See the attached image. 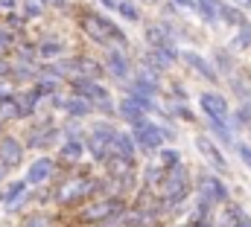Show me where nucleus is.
Returning a JSON list of instances; mask_svg holds the SVG:
<instances>
[{
    "instance_id": "1",
    "label": "nucleus",
    "mask_w": 251,
    "mask_h": 227,
    "mask_svg": "<svg viewBox=\"0 0 251 227\" xmlns=\"http://www.w3.org/2000/svg\"><path fill=\"white\" fill-rule=\"evenodd\" d=\"M97 198V178H82V175H67L53 189V201L59 207H82L85 201Z\"/></svg>"
},
{
    "instance_id": "2",
    "label": "nucleus",
    "mask_w": 251,
    "mask_h": 227,
    "mask_svg": "<svg viewBox=\"0 0 251 227\" xmlns=\"http://www.w3.org/2000/svg\"><path fill=\"white\" fill-rule=\"evenodd\" d=\"M131 137H134V143H137V149H140L143 155H155V152L164 146V131H161V125L152 122L149 116H140V119L131 122Z\"/></svg>"
},
{
    "instance_id": "3",
    "label": "nucleus",
    "mask_w": 251,
    "mask_h": 227,
    "mask_svg": "<svg viewBox=\"0 0 251 227\" xmlns=\"http://www.w3.org/2000/svg\"><path fill=\"white\" fill-rule=\"evenodd\" d=\"M59 137H62V128L53 125V119H41V122H35V125L26 131V143H24V146L44 152V149H50Z\"/></svg>"
},
{
    "instance_id": "4",
    "label": "nucleus",
    "mask_w": 251,
    "mask_h": 227,
    "mask_svg": "<svg viewBox=\"0 0 251 227\" xmlns=\"http://www.w3.org/2000/svg\"><path fill=\"white\" fill-rule=\"evenodd\" d=\"M196 189H199V195L201 198H207V201H213L216 207H222V204H228V186L222 183V178L219 175H213V172H201L199 175V181H196Z\"/></svg>"
},
{
    "instance_id": "5",
    "label": "nucleus",
    "mask_w": 251,
    "mask_h": 227,
    "mask_svg": "<svg viewBox=\"0 0 251 227\" xmlns=\"http://www.w3.org/2000/svg\"><path fill=\"white\" fill-rule=\"evenodd\" d=\"M102 67H105V73H108L111 79H117V82H126V79L131 76V61L126 56V50L117 47V44H108V47H105V61H102Z\"/></svg>"
},
{
    "instance_id": "6",
    "label": "nucleus",
    "mask_w": 251,
    "mask_h": 227,
    "mask_svg": "<svg viewBox=\"0 0 251 227\" xmlns=\"http://www.w3.org/2000/svg\"><path fill=\"white\" fill-rule=\"evenodd\" d=\"M53 178H56V158L41 155V158H35V160L29 163L24 181H26L29 186H44V183H50Z\"/></svg>"
},
{
    "instance_id": "7",
    "label": "nucleus",
    "mask_w": 251,
    "mask_h": 227,
    "mask_svg": "<svg viewBox=\"0 0 251 227\" xmlns=\"http://www.w3.org/2000/svg\"><path fill=\"white\" fill-rule=\"evenodd\" d=\"M70 91H73V93H79V96H85V99H91L94 105L111 96V93H108V88H105V85H100V79H91V76H73V79H70Z\"/></svg>"
},
{
    "instance_id": "8",
    "label": "nucleus",
    "mask_w": 251,
    "mask_h": 227,
    "mask_svg": "<svg viewBox=\"0 0 251 227\" xmlns=\"http://www.w3.org/2000/svg\"><path fill=\"white\" fill-rule=\"evenodd\" d=\"M24 155H26V146L18 140V137H12V134H0V163L6 166V169H18L21 163H24Z\"/></svg>"
},
{
    "instance_id": "9",
    "label": "nucleus",
    "mask_w": 251,
    "mask_h": 227,
    "mask_svg": "<svg viewBox=\"0 0 251 227\" xmlns=\"http://www.w3.org/2000/svg\"><path fill=\"white\" fill-rule=\"evenodd\" d=\"M199 108H201L204 116H213V119H222V122H228V116H231L228 99L222 93H216V91H204L199 96Z\"/></svg>"
},
{
    "instance_id": "10",
    "label": "nucleus",
    "mask_w": 251,
    "mask_h": 227,
    "mask_svg": "<svg viewBox=\"0 0 251 227\" xmlns=\"http://www.w3.org/2000/svg\"><path fill=\"white\" fill-rule=\"evenodd\" d=\"M143 61L164 73V70H170V67L178 61V50H176V44H173V41H167V44H161V47H149V53H146Z\"/></svg>"
},
{
    "instance_id": "11",
    "label": "nucleus",
    "mask_w": 251,
    "mask_h": 227,
    "mask_svg": "<svg viewBox=\"0 0 251 227\" xmlns=\"http://www.w3.org/2000/svg\"><path fill=\"white\" fill-rule=\"evenodd\" d=\"M178 61H184L190 70H196V73H199L201 79H207L210 85L219 82V73H216L213 61H207L204 56H199V53H193V50H184V53H178Z\"/></svg>"
},
{
    "instance_id": "12",
    "label": "nucleus",
    "mask_w": 251,
    "mask_h": 227,
    "mask_svg": "<svg viewBox=\"0 0 251 227\" xmlns=\"http://www.w3.org/2000/svg\"><path fill=\"white\" fill-rule=\"evenodd\" d=\"M196 149H199V155L213 166L216 172H228V160L222 158V152H219V146L210 140V137H204V134H199L196 137Z\"/></svg>"
},
{
    "instance_id": "13",
    "label": "nucleus",
    "mask_w": 251,
    "mask_h": 227,
    "mask_svg": "<svg viewBox=\"0 0 251 227\" xmlns=\"http://www.w3.org/2000/svg\"><path fill=\"white\" fill-rule=\"evenodd\" d=\"M12 99H15V108H18V119H29V116H35L38 102H41V96H38L35 88H26V91L15 93Z\"/></svg>"
},
{
    "instance_id": "14",
    "label": "nucleus",
    "mask_w": 251,
    "mask_h": 227,
    "mask_svg": "<svg viewBox=\"0 0 251 227\" xmlns=\"http://www.w3.org/2000/svg\"><path fill=\"white\" fill-rule=\"evenodd\" d=\"M108 155H120L126 160H137V143H134L131 131H117V134H114Z\"/></svg>"
},
{
    "instance_id": "15",
    "label": "nucleus",
    "mask_w": 251,
    "mask_h": 227,
    "mask_svg": "<svg viewBox=\"0 0 251 227\" xmlns=\"http://www.w3.org/2000/svg\"><path fill=\"white\" fill-rule=\"evenodd\" d=\"M62 111L67 114L70 119H85V116H91V114H94V102H91V99H85V96H79V93H70V96H64Z\"/></svg>"
},
{
    "instance_id": "16",
    "label": "nucleus",
    "mask_w": 251,
    "mask_h": 227,
    "mask_svg": "<svg viewBox=\"0 0 251 227\" xmlns=\"http://www.w3.org/2000/svg\"><path fill=\"white\" fill-rule=\"evenodd\" d=\"M38 58H44V61H50V58H59L67 53V44H64L62 38H56V35H44L38 44Z\"/></svg>"
},
{
    "instance_id": "17",
    "label": "nucleus",
    "mask_w": 251,
    "mask_h": 227,
    "mask_svg": "<svg viewBox=\"0 0 251 227\" xmlns=\"http://www.w3.org/2000/svg\"><path fill=\"white\" fill-rule=\"evenodd\" d=\"M246 219H249V213H246L240 204L228 201V204H222V213H219L216 225H219V227H237L240 222H246Z\"/></svg>"
},
{
    "instance_id": "18",
    "label": "nucleus",
    "mask_w": 251,
    "mask_h": 227,
    "mask_svg": "<svg viewBox=\"0 0 251 227\" xmlns=\"http://www.w3.org/2000/svg\"><path fill=\"white\" fill-rule=\"evenodd\" d=\"M82 158H85V140H64L59 146V160L67 163V166L79 163Z\"/></svg>"
},
{
    "instance_id": "19",
    "label": "nucleus",
    "mask_w": 251,
    "mask_h": 227,
    "mask_svg": "<svg viewBox=\"0 0 251 227\" xmlns=\"http://www.w3.org/2000/svg\"><path fill=\"white\" fill-rule=\"evenodd\" d=\"M117 116H120V119H126V122L131 125L134 119H140V116H146V111L140 108V102H137V99H134L131 93H126L123 99L117 102Z\"/></svg>"
},
{
    "instance_id": "20",
    "label": "nucleus",
    "mask_w": 251,
    "mask_h": 227,
    "mask_svg": "<svg viewBox=\"0 0 251 227\" xmlns=\"http://www.w3.org/2000/svg\"><path fill=\"white\" fill-rule=\"evenodd\" d=\"M249 125H251V96L249 99H243V105L228 116V128H231L234 134H237L240 128H249Z\"/></svg>"
},
{
    "instance_id": "21",
    "label": "nucleus",
    "mask_w": 251,
    "mask_h": 227,
    "mask_svg": "<svg viewBox=\"0 0 251 227\" xmlns=\"http://www.w3.org/2000/svg\"><path fill=\"white\" fill-rule=\"evenodd\" d=\"M9 76H12L15 82H35V79H38V64L15 61V64H9Z\"/></svg>"
},
{
    "instance_id": "22",
    "label": "nucleus",
    "mask_w": 251,
    "mask_h": 227,
    "mask_svg": "<svg viewBox=\"0 0 251 227\" xmlns=\"http://www.w3.org/2000/svg\"><path fill=\"white\" fill-rule=\"evenodd\" d=\"M35 91H38V96L44 99V96H53V93H59L62 91V79H56V76H50V73H41L38 70V79H35V85H32Z\"/></svg>"
},
{
    "instance_id": "23",
    "label": "nucleus",
    "mask_w": 251,
    "mask_h": 227,
    "mask_svg": "<svg viewBox=\"0 0 251 227\" xmlns=\"http://www.w3.org/2000/svg\"><path fill=\"white\" fill-rule=\"evenodd\" d=\"M207 119V131L222 143V146H234L237 140H234V131L228 128V122H222V119H213V116H204Z\"/></svg>"
},
{
    "instance_id": "24",
    "label": "nucleus",
    "mask_w": 251,
    "mask_h": 227,
    "mask_svg": "<svg viewBox=\"0 0 251 227\" xmlns=\"http://www.w3.org/2000/svg\"><path fill=\"white\" fill-rule=\"evenodd\" d=\"M219 3L222 0H196V12L204 23H219Z\"/></svg>"
},
{
    "instance_id": "25",
    "label": "nucleus",
    "mask_w": 251,
    "mask_h": 227,
    "mask_svg": "<svg viewBox=\"0 0 251 227\" xmlns=\"http://www.w3.org/2000/svg\"><path fill=\"white\" fill-rule=\"evenodd\" d=\"M102 73H105V67H102L97 58H88V56L76 58V76H91V79H100Z\"/></svg>"
},
{
    "instance_id": "26",
    "label": "nucleus",
    "mask_w": 251,
    "mask_h": 227,
    "mask_svg": "<svg viewBox=\"0 0 251 227\" xmlns=\"http://www.w3.org/2000/svg\"><path fill=\"white\" fill-rule=\"evenodd\" d=\"M213 67H216V73H219V76H231V73L237 70L234 56H231L228 50H216V56H213Z\"/></svg>"
},
{
    "instance_id": "27",
    "label": "nucleus",
    "mask_w": 251,
    "mask_h": 227,
    "mask_svg": "<svg viewBox=\"0 0 251 227\" xmlns=\"http://www.w3.org/2000/svg\"><path fill=\"white\" fill-rule=\"evenodd\" d=\"M164 175H167V169L158 163V160H152L146 169H143V186H161V181H164Z\"/></svg>"
},
{
    "instance_id": "28",
    "label": "nucleus",
    "mask_w": 251,
    "mask_h": 227,
    "mask_svg": "<svg viewBox=\"0 0 251 227\" xmlns=\"http://www.w3.org/2000/svg\"><path fill=\"white\" fill-rule=\"evenodd\" d=\"M219 21L237 29V26H240V23H243L246 18H243V12H240L237 6H228V3H219Z\"/></svg>"
},
{
    "instance_id": "29",
    "label": "nucleus",
    "mask_w": 251,
    "mask_h": 227,
    "mask_svg": "<svg viewBox=\"0 0 251 227\" xmlns=\"http://www.w3.org/2000/svg\"><path fill=\"white\" fill-rule=\"evenodd\" d=\"M155 160H158L164 169H173V166L181 163V152H178V149H164V146H161L158 155H155Z\"/></svg>"
},
{
    "instance_id": "30",
    "label": "nucleus",
    "mask_w": 251,
    "mask_h": 227,
    "mask_svg": "<svg viewBox=\"0 0 251 227\" xmlns=\"http://www.w3.org/2000/svg\"><path fill=\"white\" fill-rule=\"evenodd\" d=\"M231 47H234V50H249L251 47V23L249 21H243V23L237 26V35H234Z\"/></svg>"
},
{
    "instance_id": "31",
    "label": "nucleus",
    "mask_w": 251,
    "mask_h": 227,
    "mask_svg": "<svg viewBox=\"0 0 251 227\" xmlns=\"http://www.w3.org/2000/svg\"><path fill=\"white\" fill-rule=\"evenodd\" d=\"M167 111L173 114V116H178V119H184V122H193V119H196V114L187 108V99H173V102H167Z\"/></svg>"
},
{
    "instance_id": "32",
    "label": "nucleus",
    "mask_w": 251,
    "mask_h": 227,
    "mask_svg": "<svg viewBox=\"0 0 251 227\" xmlns=\"http://www.w3.org/2000/svg\"><path fill=\"white\" fill-rule=\"evenodd\" d=\"M26 189H29V183H26V181H12V183H9V186L0 192V204H9V201H15V198H18L21 192H26Z\"/></svg>"
},
{
    "instance_id": "33",
    "label": "nucleus",
    "mask_w": 251,
    "mask_h": 227,
    "mask_svg": "<svg viewBox=\"0 0 251 227\" xmlns=\"http://www.w3.org/2000/svg\"><path fill=\"white\" fill-rule=\"evenodd\" d=\"M21 9H24V18L32 21V18H41V15H44L47 0H21Z\"/></svg>"
},
{
    "instance_id": "34",
    "label": "nucleus",
    "mask_w": 251,
    "mask_h": 227,
    "mask_svg": "<svg viewBox=\"0 0 251 227\" xmlns=\"http://www.w3.org/2000/svg\"><path fill=\"white\" fill-rule=\"evenodd\" d=\"M117 15L126 18V21H131V23H137V21H140V9H137L131 0H117Z\"/></svg>"
},
{
    "instance_id": "35",
    "label": "nucleus",
    "mask_w": 251,
    "mask_h": 227,
    "mask_svg": "<svg viewBox=\"0 0 251 227\" xmlns=\"http://www.w3.org/2000/svg\"><path fill=\"white\" fill-rule=\"evenodd\" d=\"M21 227H53V219L47 213H29V216H24Z\"/></svg>"
},
{
    "instance_id": "36",
    "label": "nucleus",
    "mask_w": 251,
    "mask_h": 227,
    "mask_svg": "<svg viewBox=\"0 0 251 227\" xmlns=\"http://www.w3.org/2000/svg\"><path fill=\"white\" fill-rule=\"evenodd\" d=\"M29 201H32V192L26 189V192H21V195H18L15 201H9V204H3V210H6V213H21V210H24V207H26Z\"/></svg>"
},
{
    "instance_id": "37",
    "label": "nucleus",
    "mask_w": 251,
    "mask_h": 227,
    "mask_svg": "<svg viewBox=\"0 0 251 227\" xmlns=\"http://www.w3.org/2000/svg\"><path fill=\"white\" fill-rule=\"evenodd\" d=\"M18 61L38 64V47H35V44H21V47H18Z\"/></svg>"
},
{
    "instance_id": "38",
    "label": "nucleus",
    "mask_w": 251,
    "mask_h": 227,
    "mask_svg": "<svg viewBox=\"0 0 251 227\" xmlns=\"http://www.w3.org/2000/svg\"><path fill=\"white\" fill-rule=\"evenodd\" d=\"M62 137L64 140H85V134H82V125H79V119H70L67 125L62 128Z\"/></svg>"
},
{
    "instance_id": "39",
    "label": "nucleus",
    "mask_w": 251,
    "mask_h": 227,
    "mask_svg": "<svg viewBox=\"0 0 251 227\" xmlns=\"http://www.w3.org/2000/svg\"><path fill=\"white\" fill-rule=\"evenodd\" d=\"M24 23H26V18H24V15H18V12H9V15L3 18V26H9L12 32L24 29Z\"/></svg>"
},
{
    "instance_id": "40",
    "label": "nucleus",
    "mask_w": 251,
    "mask_h": 227,
    "mask_svg": "<svg viewBox=\"0 0 251 227\" xmlns=\"http://www.w3.org/2000/svg\"><path fill=\"white\" fill-rule=\"evenodd\" d=\"M234 149H237L240 160H243V163L251 169V146H249V143H234Z\"/></svg>"
},
{
    "instance_id": "41",
    "label": "nucleus",
    "mask_w": 251,
    "mask_h": 227,
    "mask_svg": "<svg viewBox=\"0 0 251 227\" xmlns=\"http://www.w3.org/2000/svg\"><path fill=\"white\" fill-rule=\"evenodd\" d=\"M170 91H173V96H176V99H187V88H181V82H173V88H170Z\"/></svg>"
},
{
    "instance_id": "42",
    "label": "nucleus",
    "mask_w": 251,
    "mask_h": 227,
    "mask_svg": "<svg viewBox=\"0 0 251 227\" xmlns=\"http://www.w3.org/2000/svg\"><path fill=\"white\" fill-rule=\"evenodd\" d=\"M12 93H15V91H12V85H9L6 79H0V102H3V99H9Z\"/></svg>"
},
{
    "instance_id": "43",
    "label": "nucleus",
    "mask_w": 251,
    "mask_h": 227,
    "mask_svg": "<svg viewBox=\"0 0 251 227\" xmlns=\"http://www.w3.org/2000/svg\"><path fill=\"white\" fill-rule=\"evenodd\" d=\"M18 6V0H0V12H12Z\"/></svg>"
},
{
    "instance_id": "44",
    "label": "nucleus",
    "mask_w": 251,
    "mask_h": 227,
    "mask_svg": "<svg viewBox=\"0 0 251 227\" xmlns=\"http://www.w3.org/2000/svg\"><path fill=\"white\" fill-rule=\"evenodd\" d=\"M178 9H196V0H173Z\"/></svg>"
},
{
    "instance_id": "45",
    "label": "nucleus",
    "mask_w": 251,
    "mask_h": 227,
    "mask_svg": "<svg viewBox=\"0 0 251 227\" xmlns=\"http://www.w3.org/2000/svg\"><path fill=\"white\" fill-rule=\"evenodd\" d=\"M190 227H216V219H201V222H196V225H190Z\"/></svg>"
},
{
    "instance_id": "46",
    "label": "nucleus",
    "mask_w": 251,
    "mask_h": 227,
    "mask_svg": "<svg viewBox=\"0 0 251 227\" xmlns=\"http://www.w3.org/2000/svg\"><path fill=\"white\" fill-rule=\"evenodd\" d=\"M100 3H102L108 12H117V0H100Z\"/></svg>"
},
{
    "instance_id": "47",
    "label": "nucleus",
    "mask_w": 251,
    "mask_h": 227,
    "mask_svg": "<svg viewBox=\"0 0 251 227\" xmlns=\"http://www.w3.org/2000/svg\"><path fill=\"white\" fill-rule=\"evenodd\" d=\"M237 6H243V9H251V0H234Z\"/></svg>"
},
{
    "instance_id": "48",
    "label": "nucleus",
    "mask_w": 251,
    "mask_h": 227,
    "mask_svg": "<svg viewBox=\"0 0 251 227\" xmlns=\"http://www.w3.org/2000/svg\"><path fill=\"white\" fill-rule=\"evenodd\" d=\"M6 175H9V169H6V166H3V163H0V183H3V181H6Z\"/></svg>"
},
{
    "instance_id": "49",
    "label": "nucleus",
    "mask_w": 251,
    "mask_h": 227,
    "mask_svg": "<svg viewBox=\"0 0 251 227\" xmlns=\"http://www.w3.org/2000/svg\"><path fill=\"white\" fill-rule=\"evenodd\" d=\"M3 125H6V122H3V119H0V134H3Z\"/></svg>"
},
{
    "instance_id": "50",
    "label": "nucleus",
    "mask_w": 251,
    "mask_h": 227,
    "mask_svg": "<svg viewBox=\"0 0 251 227\" xmlns=\"http://www.w3.org/2000/svg\"><path fill=\"white\" fill-rule=\"evenodd\" d=\"M173 227H184V225H173Z\"/></svg>"
},
{
    "instance_id": "51",
    "label": "nucleus",
    "mask_w": 251,
    "mask_h": 227,
    "mask_svg": "<svg viewBox=\"0 0 251 227\" xmlns=\"http://www.w3.org/2000/svg\"><path fill=\"white\" fill-rule=\"evenodd\" d=\"M0 227H9V225H0Z\"/></svg>"
},
{
    "instance_id": "52",
    "label": "nucleus",
    "mask_w": 251,
    "mask_h": 227,
    "mask_svg": "<svg viewBox=\"0 0 251 227\" xmlns=\"http://www.w3.org/2000/svg\"><path fill=\"white\" fill-rule=\"evenodd\" d=\"M249 134H251V125H249Z\"/></svg>"
}]
</instances>
